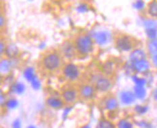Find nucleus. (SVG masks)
Segmentation results:
<instances>
[{
	"mask_svg": "<svg viewBox=\"0 0 157 128\" xmlns=\"http://www.w3.org/2000/svg\"><path fill=\"white\" fill-rule=\"evenodd\" d=\"M63 64V56L58 51H49L40 59V66L46 72H55Z\"/></svg>",
	"mask_w": 157,
	"mask_h": 128,
	"instance_id": "obj_1",
	"label": "nucleus"
},
{
	"mask_svg": "<svg viewBox=\"0 0 157 128\" xmlns=\"http://www.w3.org/2000/svg\"><path fill=\"white\" fill-rule=\"evenodd\" d=\"M74 45L79 56H88L94 51V40L88 34H80L74 40Z\"/></svg>",
	"mask_w": 157,
	"mask_h": 128,
	"instance_id": "obj_2",
	"label": "nucleus"
},
{
	"mask_svg": "<svg viewBox=\"0 0 157 128\" xmlns=\"http://www.w3.org/2000/svg\"><path fill=\"white\" fill-rule=\"evenodd\" d=\"M62 73L66 80L71 82H75L80 78L81 71L79 66L73 63H67L62 67Z\"/></svg>",
	"mask_w": 157,
	"mask_h": 128,
	"instance_id": "obj_3",
	"label": "nucleus"
},
{
	"mask_svg": "<svg viewBox=\"0 0 157 128\" xmlns=\"http://www.w3.org/2000/svg\"><path fill=\"white\" fill-rule=\"evenodd\" d=\"M95 89L98 92H106L111 89L113 86L112 79L110 76L105 75V74H101V75H97L94 80L92 82Z\"/></svg>",
	"mask_w": 157,
	"mask_h": 128,
	"instance_id": "obj_4",
	"label": "nucleus"
},
{
	"mask_svg": "<svg viewBox=\"0 0 157 128\" xmlns=\"http://www.w3.org/2000/svg\"><path fill=\"white\" fill-rule=\"evenodd\" d=\"M97 89L93 83H85L79 86L78 93L79 98L83 100H92L97 96Z\"/></svg>",
	"mask_w": 157,
	"mask_h": 128,
	"instance_id": "obj_5",
	"label": "nucleus"
},
{
	"mask_svg": "<svg viewBox=\"0 0 157 128\" xmlns=\"http://www.w3.org/2000/svg\"><path fill=\"white\" fill-rule=\"evenodd\" d=\"M115 45L120 51H122V52L132 51L133 47H134L132 39L126 35H121L116 39Z\"/></svg>",
	"mask_w": 157,
	"mask_h": 128,
	"instance_id": "obj_6",
	"label": "nucleus"
},
{
	"mask_svg": "<svg viewBox=\"0 0 157 128\" xmlns=\"http://www.w3.org/2000/svg\"><path fill=\"white\" fill-rule=\"evenodd\" d=\"M60 53L62 54V56L65 59H67V60L74 59L77 55L74 43L71 42V40H65L62 43V45L60 46Z\"/></svg>",
	"mask_w": 157,
	"mask_h": 128,
	"instance_id": "obj_7",
	"label": "nucleus"
},
{
	"mask_svg": "<svg viewBox=\"0 0 157 128\" xmlns=\"http://www.w3.org/2000/svg\"><path fill=\"white\" fill-rule=\"evenodd\" d=\"M61 97L63 98L65 103L67 105H72L75 103L77 99L79 98V93L78 89H74V88H67V89L64 90L61 93Z\"/></svg>",
	"mask_w": 157,
	"mask_h": 128,
	"instance_id": "obj_8",
	"label": "nucleus"
},
{
	"mask_svg": "<svg viewBox=\"0 0 157 128\" xmlns=\"http://www.w3.org/2000/svg\"><path fill=\"white\" fill-rule=\"evenodd\" d=\"M44 103L48 109L55 110V111L62 110L67 106V104L65 103V101L63 100L62 97H58V96H47L45 98Z\"/></svg>",
	"mask_w": 157,
	"mask_h": 128,
	"instance_id": "obj_9",
	"label": "nucleus"
},
{
	"mask_svg": "<svg viewBox=\"0 0 157 128\" xmlns=\"http://www.w3.org/2000/svg\"><path fill=\"white\" fill-rule=\"evenodd\" d=\"M131 66L134 71L140 74H147L149 72V70H151V64H149L147 59H142L138 61V62L131 64Z\"/></svg>",
	"mask_w": 157,
	"mask_h": 128,
	"instance_id": "obj_10",
	"label": "nucleus"
},
{
	"mask_svg": "<svg viewBox=\"0 0 157 128\" xmlns=\"http://www.w3.org/2000/svg\"><path fill=\"white\" fill-rule=\"evenodd\" d=\"M19 48L15 44V43H8L6 47V50L4 52V55L6 56V58L8 59H17L19 56Z\"/></svg>",
	"mask_w": 157,
	"mask_h": 128,
	"instance_id": "obj_11",
	"label": "nucleus"
},
{
	"mask_svg": "<svg viewBox=\"0 0 157 128\" xmlns=\"http://www.w3.org/2000/svg\"><path fill=\"white\" fill-rule=\"evenodd\" d=\"M119 108V101L115 96H108L104 101V109L108 112L117 111Z\"/></svg>",
	"mask_w": 157,
	"mask_h": 128,
	"instance_id": "obj_12",
	"label": "nucleus"
},
{
	"mask_svg": "<svg viewBox=\"0 0 157 128\" xmlns=\"http://www.w3.org/2000/svg\"><path fill=\"white\" fill-rule=\"evenodd\" d=\"M94 42L99 45H104L108 43V40H110V34L106 31H99L94 33Z\"/></svg>",
	"mask_w": 157,
	"mask_h": 128,
	"instance_id": "obj_13",
	"label": "nucleus"
},
{
	"mask_svg": "<svg viewBox=\"0 0 157 128\" xmlns=\"http://www.w3.org/2000/svg\"><path fill=\"white\" fill-rule=\"evenodd\" d=\"M146 57H147L146 52L141 48H137L131 51L130 56H129V61H130V64H134L142 59H146Z\"/></svg>",
	"mask_w": 157,
	"mask_h": 128,
	"instance_id": "obj_14",
	"label": "nucleus"
},
{
	"mask_svg": "<svg viewBox=\"0 0 157 128\" xmlns=\"http://www.w3.org/2000/svg\"><path fill=\"white\" fill-rule=\"evenodd\" d=\"M136 98L137 97H136L135 93L130 91H124L121 92V102L124 104L133 103Z\"/></svg>",
	"mask_w": 157,
	"mask_h": 128,
	"instance_id": "obj_15",
	"label": "nucleus"
},
{
	"mask_svg": "<svg viewBox=\"0 0 157 128\" xmlns=\"http://www.w3.org/2000/svg\"><path fill=\"white\" fill-rule=\"evenodd\" d=\"M12 59L8 58H1V63H0V69H1L2 74H8L13 66V63Z\"/></svg>",
	"mask_w": 157,
	"mask_h": 128,
	"instance_id": "obj_16",
	"label": "nucleus"
},
{
	"mask_svg": "<svg viewBox=\"0 0 157 128\" xmlns=\"http://www.w3.org/2000/svg\"><path fill=\"white\" fill-rule=\"evenodd\" d=\"M95 128H118V127H117V124L114 123L110 119H108L107 118H104V117H101L98 119Z\"/></svg>",
	"mask_w": 157,
	"mask_h": 128,
	"instance_id": "obj_17",
	"label": "nucleus"
},
{
	"mask_svg": "<svg viewBox=\"0 0 157 128\" xmlns=\"http://www.w3.org/2000/svg\"><path fill=\"white\" fill-rule=\"evenodd\" d=\"M101 72L105 74V75L110 76L114 72V65L110 61H107L103 65L101 66Z\"/></svg>",
	"mask_w": 157,
	"mask_h": 128,
	"instance_id": "obj_18",
	"label": "nucleus"
},
{
	"mask_svg": "<svg viewBox=\"0 0 157 128\" xmlns=\"http://www.w3.org/2000/svg\"><path fill=\"white\" fill-rule=\"evenodd\" d=\"M25 91V86L20 82H15L10 86V92L17 94H21Z\"/></svg>",
	"mask_w": 157,
	"mask_h": 128,
	"instance_id": "obj_19",
	"label": "nucleus"
},
{
	"mask_svg": "<svg viewBox=\"0 0 157 128\" xmlns=\"http://www.w3.org/2000/svg\"><path fill=\"white\" fill-rule=\"evenodd\" d=\"M23 75H24L25 79L30 83H32L33 81H35L37 79L35 71H34V70L32 69V67H26L23 71Z\"/></svg>",
	"mask_w": 157,
	"mask_h": 128,
	"instance_id": "obj_20",
	"label": "nucleus"
},
{
	"mask_svg": "<svg viewBox=\"0 0 157 128\" xmlns=\"http://www.w3.org/2000/svg\"><path fill=\"white\" fill-rule=\"evenodd\" d=\"M147 13L151 17L157 18V1L153 0L147 5Z\"/></svg>",
	"mask_w": 157,
	"mask_h": 128,
	"instance_id": "obj_21",
	"label": "nucleus"
},
{
	"mask_svg": "<svg viewBox=\"0 0 157 128\" xmlns=\"http://www.w3.org/2000/svg\"><path fill=\"white\" fill-rule=\"evenodd\" d=\"M134 93L137 98L143 99L147 94V91L145 89V86H137L136 85L134 88Z\"/></svg>",
	"mask_w": 157,
	"mask_h": 128,
	"instance_id": "obj_22",
	"label": "nucleus"
},
{
	"mask_svg": "<svg viewBox=\"0 0 157 128\" xmlns=\"http://www.w3.org/2000/svg\"><path fill=\"white\" fill-rule=\"evenodd\" d=\"M147 49H148L149 54L151 55V57L156 55L157 54V39L149 40V43H147Z\"/></svg>",
	"mask_w": 157,
	"mask_h": 128,
	"instance_id": "obj_23",
	"label": "nucleus"
},
{
	"mask_svg": "<svg viewBox=\"0 0 157 128\" xmlns=\"http://www.w3.org/2000/svg\"><path fill=\"white\" fill-rule=\"evenodd\" d=\"M118 128H134L133 123L130 120H128L127 119H121L118 121L117 123Z\"/></svg>",
	"mask_w": 157,
	"mask_h": 128,
	"instance_id": "obj_24",
	"label": "nucleus"
},
{
	"mask_svg": "<svg viewBox=\"0 0 157 128\" xmlns=\"http://www.w3.org/2000/svg\"><path fill=\"white\" fill-rule=\"evenodd\" d=\"M146 35L149 40L157 39V28H146Z\"/></svg>",
	"mask_w": 157,
	"mask_h": 128,
	"instance_id": "obj_25",
	"label": "nucleus"
},
{
	"mask_svg": "<svg viewBox=\"0 0 157 128\" xmlns=\"http://www.w3.org/2000/svg\"><path fill=\"white\" fill-rule=\"evenodd\" d=\"M17 105H18V102L16 98H9L5 103V107L7 109H15V108L17 107Z\"/></svg>",
	"mask_w": 157,
	"mask_h": 128,
	"instance_id": "obj_26",
	"label": "nucleus"
},
{
	"mask_svg": "<svg viewBox=\"0 0 157 128\" xmlns=\"http://www.w3.org/2000/svg\"><path fill=\"white\" fill-rule=\"evenodd\" d=\"M144 26L146 28H157V21L155 19H146L144 21Z\"/></svg>",
	"mask_w": 157,
	"mask_h": 128,
	"instance_id": "obj_27",
	"label": "nucleus"
},
{
	"mask_svg": "<svg viewBox=\"0 0 157 128\" xmlns=\"http://www.w3.org/2000/svg\"><path fill=\"white\" fill-rule=\"evenodd\" d=\"M133 7L138 11H142L145 9V2L144 0H136L133 4Z\"/></svg>",
	"mask_w": 157,
	"mask_h": 128,
	"instance_id": "obj_28",
	"label": "nucleus"
},
{
	"mask_svg": "<svg viewBox=\"0 0 157 128\" xmlns=\"http://www.w3.org/2000/svg\"><path fill=\"white\" fill-rule=\"evenodd\" d=\"M133 81L135 85H137V86H145L147 83V80L145 78L138 77V76H133Z\"/></svg>",
	"mask_w": 157,
	"mask_h": 128,
	"instance_id": "obj_29",
	"label": "nucleus"
},
{
	"mask_svg": "<svg viewBox=\"0 0 157 128\" xmlns=\"http://www.w3.org/2000/svg\"><path fill=\"white\" fill-rule=\"evenodd\" d=\"M135 111L137 112L138 114H140V115H143V114H145L147 111V106L138 105V106L135 107Z\"/></svg>",
	"mask_w": 157,
	"mask_h": 128,
	"instance_id": "obj_30",
	"label": "nucleus"
},
{
	"mask_svg": "<svg viewBox=\"0 0 157 128\" xmlns=\"http://www.w3.org/2000/svg\"><path fill=\"white\" fill-rule=\"evenodd\" d=\"M7 44L3 40H1V43H0V53H1V56L4 55V52L6 50V47H7Z\"/></svg>",
	"mask_w": 157,
	"mask_h": 128,
	"instance_id": "obj_31",
	"label": "nucleus"
},
{
	"mask_svg": "<svg viewBox=\"0 0 157 128\" xmlns=\"http://www.w3.org/2000/svg\"><path fill=\"white\" fill-rule=\"evenodd\" d=\"M88 10H89V7L86 4H81V5L78 6V8H77V11L80 12V13H85Z\"/></svg>",
	"mask_w": 157,
	"mask_h": 128,
	"instance_id": "obj_32",
	"label": "nucleus"
},
{
	"mask_svg": "<svg viewBox=\"0 0 157 128\" xmlns=\"http://www.w3.org/2000/svg\"><path fill=\"white\" fill-rule=\"evenodd\" d=\"M12 128H21V121L20 119H16L12 124Z\"/></svg>",
	"mask_w": 157,
	"mask_h": 128,
	"instance_id": "obj_33",
	"label": "nucleus"
},
{
	"mask_svg": "<svg viewBox=\"0 0 157 128\" xmlns=\"http://www.w3.org/2000/svg\"><path fill=\"white\" fill-rule=\"evenodd\" d=\"M31 85L35 90H39L40 88V81L38 79H36L35 81H33V82L31 83Z\"/></svg>",
	"mask_w": 157,
	"mask_h": 128,
	"instance_id": "obj_34",
	"label": "nucleus"
},
{
	"mask_svg": "<svg viewBox=\"0 0 157 128\" xmlns=\"http://www.w3.org/2000/svg\"><path fill=\"white\" fill-rule=\"evenodd\" d=\"M8 100L7 99V97H6V96H5V93L2 92H1V97H0V103H1V106L2 107H4L5 106V103H6V101Z\"/></svg>",
	"mask_w": 157,
	"mask_h": 128,
	"instance_id": "obj_35",
	"label": "nucleus"
},
{
	"mask_svg": "<svg viewBox=\"0 0 157 128\" xmlns=\"http://www.w3.org/2000/svg\"><path fill=\"white\" fill-rule=\"evenodd\" d=\"M6 24V20H5V17L3 15H1V17H0V27H1V29H3L4 25Z\"/></svg>",
	"mask_w": 157,
	"mask_h": 128,
	"instance_id": "obj_36",
	"label": "nucleus"
},
{
	"mask_svg": "<svg viewBox=\"0 0 157 128\" xmlns=\"http://www.w3.org/2000/svg\"><path fill=\"white\" fill-rule=\"evenodd\" d=\"M152 96H153V98L157 101V88L153 91V92H152Z\"/></svg>",
	"mask_w": 157,
	"mask_h": 128,
	"instance_id": "obj_37",
	"label": "nucleus"
},
{
	"mask_svg": "<svg viewBox=\"0 0 157 128\" xmlns=\"http://www.w3.org/2000/svg\"><path fill=\"white\" fill-rule=\"evenodd\" d=\"M152 61H153V64L157 66V54L154 56H152Z\"/></svg>",
	"mask_w": 157,
	"mask_h": 128,
	"instance_id": "obj_38",
	"label": "nucleus"
},
{
	"mask_svg": "<svg viewBox=\"0 0 157 128\" xmlns=\"http://www.w3.org/2000/svg\"><path fill=\"white\" fill-rule=\"evenodd\" d=\"M80 128H91V126L89 125V124H85V125H83V126H81Z\"/></svg>",
	"mask_w": 157,
	"mask_h": 128,
	"instance_id": "obj_39",
	"label": "nucleus"
},
{
	"mask_svg": "<svg viewBox=\"0 0 157 128\" xmlns=\"http://www.w3.org/2000/svg\"><path fill=\"white\" fill-rule=\"evenodd\" d=\"M27 128H36V127H35V126H33V125H30V126H28Z\"/></svg>",
	"mask_w": 157,
	"mask_h": 128,
	"instance_id": "obj_40",
	"label": "nucleus"
},
{
	"mask_svg": "<svg viewBox=\"0 0 157 128\" xmlns=\"http://www.w3.org/2000/svg\"><path fill=\"white\" fill-rule=\"evenodd\" d=\"M1 128H4V127H1Z\"/></svg>",
	"mask_w": 157,
	"mask_h": 128,
	"instance_id": "obj_41",
	"label": "nucleus"
}]
</instances>
